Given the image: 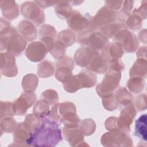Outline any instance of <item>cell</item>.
<instances>
[{
	"instance_id": "11",
	"label": "cell",
	"mask_w": 147,
	"mask_h": 147,
	"mask_svg": "<svg viewBox=\"0 0 147 147\" xmlns=\"http://www.w3.org/2000/svg\"><path fill=\"white\" fill-rule=\"evenodd\" d=\"M24 93L16 102L13 103V111L16 114H24L27 109L31 106L35 100V94L32 91L28 92V97H25Z\"/></svg>"
},
{
	"instance_id": "27",
	"label": "cell",
	"mask_w": 147,
	"mask_h": 147,
	"mask_svg": "<svg viewBox=\"0 0 147 147\" xmlns=\"http://www.w3.org/2000/svg\"><path fill=\"white\" fill-rule=\"evenodd\" d=\"M87 128H90L93 131H95V123L91 119L84 120L81 126V131L86 136H87Z\"/></svg>"
},
{
	"instance_id": "24",
	"label": "cell",
	"mask_w": 147,
	"mask_h": 147,
	"mask_svg": "<svg viewBox=\"0 0 147 147\" xmlns=\"http://www.w3.org/2000/svg\"><path fill=\"white\" fill-rule=\"evenodd\" d=\"M59 40L63 44L67 47L70 46L75 41V36L71 31L65 30L61 32L59 35Z\"/></svg>"
},
{
	"instance_id": "3",
	"label": "cell",
	"mask_w": 147,
	"mask_h": 147,
	"mask_svg": "<svg viewBox=\"0 0 147 147\" xmlns=\"http://www.w3.org/2000/svg\"><path fill=\"white\" fill-rule=\"evenodd\" d=\"M101 143L106 146H130L132 140L127 133L118 129L113 130L104 134L100 140Z\"/></svg>"
},
{
	"instance_id": "28",
	"label": "cell",
	"mask_w": 147,
	"mask_h": 147,
	"mask_svg": "<svg viewBox=\"0 0 147 147\" xmlns=\"http://www.w3.org/2000/svg\"><path fill=\"white\" fill-rule=\"evenodd\" d=\"M136 106L138 111H142L146 109V95L141 94L136 98Z\"/></svg>"
},
{
	"instance_id": "23",
	"label": "cell",
	"mask_w": 147,
	"mask_h": 147,
	"mask_svg": "<svg viewBox=\"0 0 147 147\" xmlns=\"http://www.w3.org/2000/svg\"><path fill=\"white\" fill-rule=\"evenodd\" d=\"M34 114L38 117L42 119L49 113V105L48 102L43 99L38 100L36 104L34 109Z\"/></svg>"
},
{
	"instance_id": "10",
	"label": "cell",
	"mask_w": 147,
	"mask_h": 147,
	"mask_svg": "<svg viewBox=\"0 0 147 147\" xmlns=\"http://www.w3.org/2000/svg\"><path fill=\"white\" fill-rule=\"evenodd\" d=\"M97 53V51L89 47H82L76 52L75 60L78 65L87 67Z\"/></svg>"
},
{
	"instance_id": "25",
	"label": "cell",
	"mask_w": 147,
	"mask_h": 147,
	"mask_svg": "<svg viewBox=\"0 0 147 147\" xmlns=\"http://www.w3.org/2000/svg\"><path fill=\"white\" fill-rule=\"evenodd\" d=\"M141 24L142 18L139 16L134 13L129 16L126 20L127 27L133 30L139 29L141 26Z\"/></svg>"
},
{
	"instance_id": "15",
	"label": "cell",
	"mask_w": 147,
	"mask_h": 147,
	"mask_svg": "<svg viewBox=\"0 0 147 147\" xmlns=\"http://www.w3.org/2000/svg\"><path fill=\"white\" fill-rule=\"evenodd\" d=\"M64 136L71 146H78V143H82L83 135L81 130L77 128H64Z\"/></svg>"
},
{
	"instance_id": "17",
	"label": "cell",
	"mask_w": 147,
	"mask_h": 147,
	"mask_svg": "<svg viewBox=\"0 0 147 147\" xmlns=\"http://www.w3.org/2000/svg\"><path fill=\"white\" fill-rule=\"evenodd\" d=\"M146 114H142L135 122L134 136L145 142L146 141Z\"/></svg>"
},
{
	"instance_id": "2",
	"label": "cell",
	"mask_w": 147,
	"mask_h": 147,
	"mask_svg": "<svg viewBox=\"0 0 147 147\" xmlns=\"http://www.w3.org/2000/svg\"><path fill=\"white\" fill-rule=\"evenodd\" d=\"M78 40L80 44L97 51L106 46L109 38L101 32H95L90 29L81 32L79 34Z\"/></svg>"
},
{
	"instance_id": "22",
	"label": "cell",
	"mask_w": 147,
	"mask_h": 147,
	"mask_svg": "<svg viewBox=\"0 0 147 147\" xmlns=\"http://www.w3.org/2000/svg\"><path fill=\"white\" fill-rule=\"evenodd\" d=\"M57 68L56 71V77L60 82L63 83L66 82L70 78L72 74V67L69 66L57 65Z\"/></svg>"
},
{
	"instance_id": "4",
	"label": "cell",
	"mask_w": 147,
	"mask_h": 147,
	"mask_svg": "<svg viewBox=\"0 0 147 147\" xmlns=\"http://www.w3.org/2000/svg\"><path fill=\"white\" fill-rule=\"evenodd\" d=\"M121 74L119 71L110 70L105 76L101 84H98L96 90L100 96H105L113 93V91L118 86Z\"/></svg>"
},
{
	"instance_id": "16",
	"label": "cell",
	"mask_w": 147,
	"mask_h": 147,
	"mask_svg": "<svg viewBox=\"0 0 147 147\" xmlns=\"http://www.w3.org/2000/svg\"><path fill=\"white\" fill-rule=\"evenodd\" d=\"M18 29L22 36L28 41L34 40L36 37L37 30L36 27L28 21H21L18 26Z\"/></svg>"
},
{
	"instance_id": "20",
	"label": "cell",
	"mask_w": 147,
	"mask_h": 147,
	"mask_svg": "<svg viewBox=\"0 0 147 147\" xmlns=\"http://www.w3.org/2000/svg\"><path fill=\"white\" fill-rule=\"evenodd\" d=\"M78 75L81 87H90L95 84L96 76L88 71H82Z\"/></svg>"
},
{
	"instance_id": "14",
	"label": "cell",
	"mask_w": 147,
	"mask_h": 147,
	"mask_svg": "<svg viewBox=\"0 0 147 147\" xmlns=\"http://www.w3.org/2000/svg\"><path fill=\"white\" fill-rule=\"evenodd\" d=\"M71 14H72L68 18L67 22L68 26L72 29L75 31H79L83 30L88 26L90 22H88L87 18L82 16L80 13L77 11H74Z\"/></svg>"
},
{
	"instance_id": "9",
	"label": "cell",
	"mask_w": 147,
	"mask_h": 147,
	"mask_svg": "<svg viewBox=\"0 0 147 147\" xmlns=\"http://www.w3.org/2000/svg\"><path fill=\"white\" fill-rule=\"evenodd\" d=\"M47 51L42 42L36 41L29 45L26 51V55L32 61H39L44 58Z\"/></svg>"
},
{
	"instance_id": "6",
	"label": "cell",
	"mask_w": 147,
	"mask_h": 147,
	"mask_svg": "<svg viewBox=\"0 0 147 147\" xmlns=\"http://www.w3.org/2000/svg\"><path fill=\"white\" fill-rule=\"evenodd\" d=\"M6 34L8 37L5 39V42H5V44L9 43L6 47H7V50L18 56L25 49L26 44V41L15 29L10 28L9 32H7Z\"/></svg>"
},
{
	"instance_id": "7",
	"label": "cell",
	"mask_w": 147,
	"mask_h": 147,
	"mask_svg": "<svg viewBox=\"0 0 147 147\" xmlns=\"http://www.w3.org/2000/svg\"><path fill=\"white\" fill-rule=\"evenodd\" d=\"M116 14H114V11L111 10H109L103 7L96 14L94 19L91 20L90 21V24L92 25L91 29H96L100 27V26L102 28L109 22H114Z\"/></svg>"
},
{
	"instance_id": "19",
	"label": "cell",
	"mask_w": 147,
	"mask_h": 147,
	"mask_svg": "<svg viewBox=\"0 0 147 147\" xmlns=\"http://www.w3.org/2000/svg\"><path fill=\"white\" fill-rule=\"evenodd\" d=\"M31 133L24 123H20L17 125L14 134V141L16 143H22L26 145V141L30 137Z\"/></svg>"
},
{
	"instance_id": "12",
	"label": "cell",
	"mask_w": 147,
	"mask_h": 147,
	"mask_svg": "<svg viewBox=\"0 0 147 147\" xmlns=\"http://www.w3.org/2000/svg\"><path fill=\"white\" fill-rule=\"evenodd\" d=\"M109 68V60L103 55L98 53L95 56L87 68L91 71L98 74L105 73Z\"/></svg>"
},
{
	"instance_id": "21",
	"label": "cell",
	"mask_w": 147,
	"mask_h": 147,
	"mask_svg": "<svg viewBox=\"0 0 147 147\" xmlns=\"http://www.w3.org/2000/svg\"><path fill=\"white\" fill-rule=\"evenodd\" d=\"M141 77H133L127 82V86L130 91L134 94H137L142 91L145 86V82Z\"/></svg>"
},
{
	"instance_id": "26",
	"label": "cell",
	"mask_w": 147,
	"mask_h": 147,
	"mask_svg": "<svg viewBox=\"0 0 147 147\" xmlns=\"http://www.w3.org/2000/svg\"><path fill=\"white\" fill-rule=\"evenodd\" d=\"M54 46L55 48L51 51H52L51 53L53 57H59L64 55L65 49L64 44H63L60 41H58L55 43Z\"/></svg>"
},
{
	"instance_id": "8",
	"label": "cell",
	"mask_w": 147,
	"mask_h": 147,
	"mask_svg": "<svg viewBox=\"0 0 147 147\" xmlns=\"http://www.w3.org/2000/svg\"><path fill=\"white\" fill-rule=\"evenodd\" d=\"M133 106V104H129L123 108L117 120V125L122 131H130V126L136 115V111Z\"/></svg>"
},
{
	"instance_id": "1",
	"label": "cell",
	"mask_w": 147,
	"mask_h": 147,
	"mask_svg": "<svg viewBox=\"0 0 147 147\" xmlns=\"http://www.w3.org/2000/svg\"><path fill=\"white\" fill-rule=\"evenodd\" d=\"M59 125L47 117L42 118L40 125L31 133L26 145L33 146H55L62 140Z\"/></svg>"
},
{
	"instance_id": "18",
	"label": "cell",
	"mask_w": 147,
	"mask_h": 147,
	"mask_svg": "<svg viewBox=\"0 0 147 147\" xmlns=\"http://www.w3.org/2000/svg\"><path fill=\"white\" fill-rule=\"evenodd\" d=\"M146 74V60L140 58L134 63L130 71V76L133 77H145Z\"/></svg>"
},
{
	"instance_id": "5",
	"label": "cell",
	"mask_w": 147,
	"mask_h": 147,
	"mask_svg": "<svg viewBox=\"0 0 147 147\" xmlns=\"http://www.w3.org/2000/svg\"><path fill=\"white\" fill-rule=\"evenodd\" d=\"M117 42H121L126 52H133L139 45L138 40L135 34L126 29V28L120 30L113 38Z\"/></svg>"
},
{
	"instance_id": "13",
	"label": "cell",
	"mask_w": 147,
	"mask_h": 147,
	"mask_svg": "<svg viewBox=\"0 0 147 147\" xmlns=\"http://www.w3.org/2000/svg\"><path fill=\"white\" fill-rule=\"evenodd\" d=\"M102 55L105 56L109 60L112 59H118L123 53V51L121 42H114L106 45L102 49Z\"/></svg>"
}]
</instances>
